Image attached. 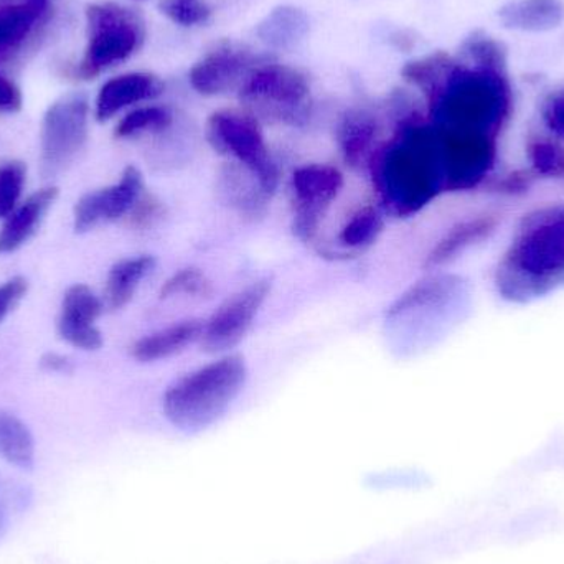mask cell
Segmentation results:
<instances>
[{"instance_id": "836d02e7", "label": "cell", "mask_w": 564, "mask_h": 564, "mask_svg": "<svg viewBox=\"0 0 564 564\" xmlns=\"http://www.w3.org/2000/svg\"><path fill=\"white\" fill-rule=\"evenodd\" d=\"M161 10L172 22L184 26L202 25L212 17L210 7L202 0H162Z\"/></svg>"}, {"instance_id": "ab89813d", "label": "cell", "mask_w": 564, "mask_h": 564, "mask_svg": "<svg viewBox=\"0 0 564 564\" xmlns=\"http://www.w3.org/2000/svg\"><path fill=\"white\" fill-rule=\"evenodd\" d=\"M7 519L6 510H3L2 503H0V539H2L3 532H6Z\"/></svg>"}, {"instance_id": "3957f363", "label": "cell", "mask_w": 564, "mask_h": 564, "mask_svg": "<svg viewBox=\"0 0 564 564\" xmlns=\"http://www.w3.org/2000/svg\"><path fill=\"white\" fill-rule=\"evenodd\" d=\"M427 106L434 126L497 138L512 116V86L507 73L470 68L459 62L440 95Z\"/></svg>"}, {"instance_id": "d6986e66", "label": "cell", "mask_w": 564, "mask_h": 564, "mask_svg": "<svg viewBox=\"0 0 564 564\" xmlns=\"http://www.w3.org/2000/svg\"><path fill=\"white\" fill-rule=\"evenodd\" d=\"M202 332H204V322L197 321V318L178 322L171 327L139 338L131 347V355L141 364L165 360L200 340Z\"/></svg>"}, {"instance_id": "f1b7e54d", "label": "cell", "mask_w": 564, "mask_h": 564, "mask_svg": "<svg viewBox=\"0 0 564 564\" xmlns=\"http://www.w3.org/2000/svg\"><path fill=\"white\" fill-rule=\"evenodd\" d=\"M464 65L486 72L507 73V50L499 40L474 32L463 43Z\"/></svg>"}, {"instance_id": "5bb4252c", "label": "cell", "mask_w": 564, "mask_h": 564, "mask_svg": "<svg viewBox=\"0 0 564 564\" xmlns=\"http://www.w3.org/2000/svg\"><path fill=\"white\" fill-rule=\"evenodd\" d=\"M102 311L105 302L89 285H69L63 295L56 322L59 338L79 350H99L105 338L96 321L101 317Z\"/></svg>"}, {"instance_id": "2e32d148", "label": "cell", "mask_w": 564, "mask_h": 564, "mask_svg": "<svg viewBox=\"0 0 564 564\" xmlns=\"http://www.w3.org/2000/svg\"><path fill=\"white\" fill-rule=\"evenodd\" d=\"M162 91L164 83L151 73H129L109 79L96 98V119L109 121L122 109L158 98Z\"/></svg>"}, {"instance_id": "6da1fadb", "label": "cell", "mask_w": 564, "mask_h": 564, "mask_svg": "<svg viewBox=\"0 0 564 564\" xmlns=\"http://www.w3.org/2000/svg\"><path fill=\"white\" fill-rule=\"evenodd\" d=\"M506 301L527 304L564 285V204L536 208L520 221L496 271Z\"/></svg>"}, {"instance_id": "1f68e13d", "label": "cell", "mask_w": 564, "mask_h": 564, "mask_svg": "<svg viewBox=\"0 0 564 564\" xmlns=\"http://www.w3.org/2000/svg\"><path fill=\"white\" fill-rule=\"evenodd\" d=\"M214 284L197 268H185L162 284L161 297H210Z\"/></svg>"}, {"instance_id": "30bf717a", "label": "cell", "mask_w": 564, "mask_h": 564, "mask_svg": "<svg viewBox=\"0 0 564 564\" xmlns=\"http://www.w3.org/2000/svg\"><path fill=\"white\" fill-rule=\"evenodd\" d=\"M291 187L294 195L292 230L299 240L311 243L332 202L344 188V175L334 165H302L292 174Z\"/></svg>"}, {"instance_id": "44dd1931", "label": "cell", "mask_w": 564, "mask_h": 564, "mask_svg": "<svg viewBox=\"0 0 564 564\" xmlns=\"http://www.w3.org/2000/svg\"><path fill=\"white\" fill-rule=\"evenodd\" d=\"M378 131L377 118L367 109H351L344 116L338 126L337 141L348 165L358 167L370 155L375 158Z\"/></svg>"}, {"instance_id": "7402d4cb", "label": "cell", "mask_w": 564, "mask_h": 564, "mask_svg": "<svg viewBox=\"0 0 564 564\" xmlns=\"http://www.w3.org/2000/svg\"><path fill=\"white\" fill-rule=\"evenodd\" d=\"M48 9V0L0 2V55L19 48Z\"/></svg>"}, {"instance_id": "e0dca14e", "label": "cell", "mask_w": 564, "mask_h": 564, "mask_svg": "<svg viewBox=\"0 0 564 564\" xmlns=\"http://www.w3.org/2000/svg\"><path fill=\"white\" fill-rule=\"evenodd\" d=\"M499 217L494 214L477 215L451 228L426 258L427 268H440L459 258L464 251L492 237L499 227Z\"/></svg>"}, {"instance_id": "e575fe53", "label": "cell", "mask_w": 564, "mask_h": 564, "mask_svg": "<svg viewBox=\"0 0 564 564\" xmlns=\"http://www.w3.org/2000/svg\"><path fill=\"white\" fill-rule=\"evenodd\" d=\"M29 291V281L22 276L10 278L0 284V324L15 311Z\"/></svg>"}, {"instance_id": "83f0119b", "label": "cell", "mask_w": 564, "mask_h": 564, "mask_svg": "<svg viewBox=\"0 0 564 564\" xmlns=\"http://www.w3.org/2000/svg\"><path fill=\"white\" fill-rule=\"evenodd\" d=\"M383 228L384 218L377 208H360L341 227L338 243L348 250H365L378 240L383 234Z\"/></svg>"}, {"instance_id": "52a82bcc", "label": "cell", "mask_w": 564, "mask_h": 564, "mask_svg": "<svg viewBox=\"0 0 564 564\" xmlns=\"http://www.w3.org/2000/svg\"><path fill=\"white\" fill-rule=\"evenodd\" d=\"M207 139L218 154L234 159L257 175L268 194L280 184V169L271 158L260 121L248 111L220 109L207 122Z\"/></svg>"}, {"instance_id": "ffe728a7", "label": "cell", "mask_w": 564, "mask_h": 564, "mask_svg": "<svg viewBox=\"0 0 564 564\" xmlns=\"http://www.w3.org/2000/svg\"><path fill=\"white\" fill-rule=\"evenodd\" d=\"M499 19L507 29L520 32H550L564 20L563 0H512L499 10Z\"/></svg>"}, {"instance_id": "f35d334b", "label": "cell", "mask_w": 564, "mask_h": 564, "mask_svg": "<svg viewBox=\"0 0 564 564\" xmlns=\"http://www.w3.org/2000/svg\"><path fill=\"white\" fill-rule=\"evenodd\" d=\"M40 367L48 373L68 375L73 371V364L66 355L58 351H46L40 358Z\"/></svg>"}, {"instance_id": "8992f818", "label": "cell", "mask_w": 564, "mask_h": 564, "mask_svg": "<svg viewBox=\"0 0 564 564\" xmlns=\"http://www.w3.org/2000/svg\"><path fill=\"white\" fill-rule=\"evenodd\" d=\"M238 93L258 121L302 126L311 115V86L304 73L292 66L267 59L251 72Z\"/></svg>"}, {"instance_id": "277c9868", "label": "cell", "mask_w": 564, "mask_h": 564, "mask_svg": "<svg viewBox=\"0 0 564 564\" xmlns=\"http://www.w3.org/2000/svg\"><path fill=\"white\" fill-rule=\"evenodd\" d=\"M248 368L238 355L212 361L165 391V417L182 431H200L220 420L245 388Z\"/></svg>"}, {"instance_id": "d4e9b609", "label": "cell", "mask_w": 564, "mask_h": 564, "mask_svg": "<svg viewBox=\"0 0 564 564\" xmlns=\"http://www.w3.org/2000/svg\"><path fill=\"white\" fill-rule=\"evenodd\" d=\"M457 65H459V62L449 53L436 52L433 55L406 63L401 75L408 83L421 89V93L426 96L427 105H430L440 95L441 89L444 88Z\"/></svg>"}, {"instance_id": "8fae6325", "label": "cell", "mask_w": 564, "mask_h": 564, "mask_svg": "<svg viewBox=\"0 0 564 564\" xmlns=\"http://www.w3.org/2000/svg\"><path fill=\"white\" fill-rule=\"evenodd\" d=\"M271 292V281L261 280L230 295L215 314L204 322L202 347L208 354H224L237 347L253 325L258 312Z\"/></svg>"}, {"instance_id": "74e56055", "label": "cell", "mask_w": 564, "mask_h": 564, "mask_svg": "<svg viewBox=\"0 0 564 564\" xmlns=\"http://www.w3.org/2000/svg\"><path fill=\"white\" fill-rule=\"evenodd\" d=\"M22 91L15 83L0 75V111L17 112L22 109Z\"/></svg>"}, {"instance_id": "5b68a950", "label": "cell", "mask_w": 564, "mask_h": 564, "mask_svg": "<svg viewBox=\"0 0 564 564\" xmlns=\"http://www.w3.org/2000/svg\"><path fill=\"white\" fill-rule=\"evenodd\" d=\"M88 45L76 68L79 79H93L134 55L145 40V22L138 10L116 2L91 3L86 9Z\"/></svg>"}, {"instance_id": "f546056e", "label": "cell", "mask_w": 564, "mask_h": 564, "mask_svg": "<svg viewBox=\"0 0 564 564\" xmlns=\"http://www.w3.org/2000/svg\"><path fill=\"white\" fill-rule=\"evenodd\" d=\"M527 158L536 177L564 178V144L558 139L545 135L530 139Z\"/></svg>"}, {"instance_id": "4dcf8cb0", "label": "cell", "mask_w": 564, "mask_h": 564, "mask_svg": "<svg viewBox=\"0 0 564 564\" xmlns=\"http://www.w3.org/2000/svg\"><path fill=\"white\" fill-rule=\"evenodd\" d=\"M174 116L164 106H144L134 109L116 126V138L128 139L142 132H159L171 128Z\"/></svg>"}, {"instance_id": "d590c367", "label": "cell", "mask_w": 564, "mask_h": 564, "mask_svg": "<svg viewBox=\"0 0 564 564\" xmlns=\"http://www.w3.org/2000/svg\"><path fill=\"white\" fill-rule=\"evenodd\" d=\"M536 175L532 171H516L503 175L496 184V192L503 195H519L529 192Z\"/></svg>"}, {"instance_id": "9c48e42d", "label": "cell", "mask_w": 564, "mask_h": 564, "mask_svg": "<svg viewBox=\"0 0 564 564\" xmlns=\"http://www.w3.org/2000/svg\"><path fill=\"white\" fill-rule=\"evenodd\" d=\"M434 128L446 192L473 191L486 182L496 167L497 138L482 132Z\"/></svg>"}, {"instance_id": "9a60e30c", "label": "cell", "mask_w": 564, "mask_h": 564, "mask_svg": "<svg viewBox=\"0 0 564 564\" xmlns=\"http://www.w3.org/2000/svg\"><path fill=\"white\" fill-rule=\"evenodd\" d=\"M58 198V188L43 187L20 202L0 228V254H10L25 247L42 227L50 208Z\"/></svg>"}, {"instance_id": "7c38bea8", "label": "cell", "mask_w": 564, "mask_h": 564, "mask_svg": "<svg viewBox=\"0 0 564 564\" xmlns=\"http://www.w3.org/2000/svg\"><path fill=\"white\" fill-rule=\"evenodd\" d=\"M145 194L144 177L134 165L122 171L116 184L88 192L73 208V228L76 234H88L105 224L121 220Z\"/></svg>"}, {"instance_id": "603a6c76", "label": "cell", "mask_w": 564, "mask_h": 564, "mask_svg": "<svg viewBox=\"0 0 564 564\" xmlns=\"http://www.w3.org/2000/svg\"><path fill=\"white\" fill-rule=\"evenodd\" d=\"M154 267L155 260L149 254L118 261L106 278L105 294H102L105 307H108L109 311H119V308L126 307L134 297L141 282L152 273Z\"/></svg>"}, {"instance_id": "484cf974", "label": "cell", "mask_w": 564, "mask_h": 564, "mask_svg": "<svg viewBox=\"0 0 564 564\" xmlns=\"http://www.w3.org/2000/svg\"><path fill=\"white\" fill-rule=\"evenodd\" d=\"M459 280L453 276H433L408 289L388 311V317H400L408 312L420 311V308L440 305L453 297L454 292L459 289Z\"/></svg>"}, {"instance_id": "cb8c5ba5", "label": "cell", "mask_w": 564, "mask_h": 564, "mask_svg": "<svg viewBox=\"0 0 564 564\" xmlns=\"http://www.w3.org/2000/svg\"><path fill=\"white\" fill-rule=\"evenodd\" d=\"M308 17L297 7L282 6L274 9L258 25V36L264 45L274 50H292L308 33Z\"/></svg>"}, {"instance_id": "7a4b0ae2", "label": "cell", "mask_w": 564, "mask_h": 564, "mask_svg": "<svg viewBox=\"0 0 564 564\" xmlns=\"http://www.w3.org/2000/svg\"><path fill=\"white\" fill-rule=\"evenodd\" d=\"M373 182L384 207L400 217L416 214L446 192L436 128L413 119L373 158Z\"/></svg>"}, {"instance_id": "d6a6232c", "label": "cell", "mask_w": 564, "mask_h": 564, "mask_svg": "<svg viewBox=\"0 0 564 564\" xmlns=\"http://www.w3.org/2000/svg\"><path fill=\"white\" fill-rule=\"evenodd\" d=\"M25 182L26 165L23 162L10 161L0 165V218L2 220H6L22 202Z\"/></svg>"}, {"instance_id": "ba28073f", "label": "cell", "mask_w": 564, "mask_h": 564, "mask_svg": "<svg viewBox=\"0 0 564 564\" xmlns=\"http://www.w3.org/2000/svg\"><path fill=\"white\" fill-rule=\"evenodd\" d=\"M88 131L89 101L85 93H68L46 109L40 131L43 177H55L76 161L88 141Z\"/></svg>"}, {"instance_id": "ac0fdd59", "label": "cell", "mask_w": 564, "mask_h": 564, "mask_svg": "<svg viewBox=\"0 0 564 564\" xmlns=\"http://www.w3.org/2000/svg\"><path fill=\"white\" fill-rule=\"evenodd\" d=\"M220 194L225 202L245 217L258 218L264 215L273 195L264 191L253 172L231 162L221 171Z\"/></svg>"}, {"instance_id": "8d00e7d4", "label": "cell", "mask_w": 564, "mask_h": 564, "mask_svg": "<svg viewBox=\"0 0 564 564\" xmlns=\"http://www.w3.org/2000/svg\"><path fill=\"white\" fill-rule=\"evenodd\" d=\"M542 116L546 128H549L556 138L564 139V93H560V95L546 99L545 105H543Z\"/></svg>"}, {"instance_id": "4fadbf2b", "label": "cell", "mask_w": 564, "mask_h": 564, "mask_svg": "<svg viewBox=\"0 0 564 564\" xmlns=\"http://www.w3.org/2000/svg\"><path fill=\"white\" fill-rule=\"evenodd\" d=\"M267 56L257 55L247 46L221 42L191 69V85L204 96L240 91L248 76Z\"/></svg>"}, {"instance_id": "4316f807", "label": "cell", "mask_w": 564, "mask_h": 564, "mask_svg": "<svg viewBox=\"0 0 564 564\" xmlns=\"http://www.w3.org/2000/svg\"><path fill=\"white\" fill-rule=\"evenodd\" d=\"M0 457L20 469H30L35 460V441L29 426L6 411H0Z\"/></svg>"}]
</instances>
